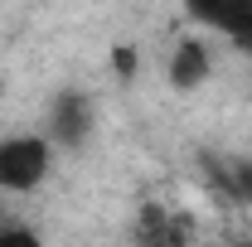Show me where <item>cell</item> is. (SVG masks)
Returning a JSON list of instances; mask_svg holds the SVG:
<instances>
[{"instance_id": "obj_5", "label": "cell", "mask_w": 252, "mask_h": 247, "mask_svg": "<svg viewBox=\"0 0 252 247\" xmlns=\"http://www.w3.org/2000/svg\"><path fill=\"white\" fill-rule=\"evenodd\" d=\"M204 170H209V185L219 189L228 204H243V209L252 204V155H243V160H238V155H233V160H214V155H209Z\"/></svg>"}, {"instance_id": "obj_8", "label": "cell", "mask_w": 252, "mask_h": 247, "mask_svg": "<svg viewBox=\"0 0 252 247\" xmlns=\"http://www.w3.org/2000/svg\"><path fill=\"white\" fill-rule=\"evenodd\" d=\"M117 73H126V78L136 73V54L131 49H117Z\"/></svg>"}, {"instance_id": "obj_2", "label": "cell", "mask_w": 252, "mask_h": 247, "mask_svg": "<svg viewBox=\"0 0 252 247\" xmlns=\"http://www.w3.org/2000/svg\"><path fill=\"white\" fill-rule=\"evenodd\" d=\"M185 10L194 25H209V30L228 34L238 49L252 34V0H185Z\"/></svg>"}, {"instance_id": "obj_4", "label": "cell", "mask_w": 252, "mask_h": 247, "mask_svg": "<svg viewBox=\"0 0 252 247\" xmlns=\"http://www.w3.org/2000/svg\"><path fill=\"white\" fill-rule=\"evenodd\" d=\"M209 44L204 39H180L175 44V54H170V63H165V78H170V88L175 93H194L204 78H209Z\"/></svg>"}, {"instance_id": "obj_9", "label": "cell", "mask_w": 252, "mask_h": 247, "mask_svg": "<svg viewBox=\"0 0 252 247\" xmlns=\"http://www.w3.org/2000/svg\"><path fill=\"white\" fill-rule=\"evenodd\" d=\"M233 247H252V238H243V243H233Z\"/></svg>"}, {"instance_id": "obj_7", "label": "cell", "mask_w": 252, "mask_h": 247, "mask_svg": "<svg viewBox=\"0 0 252 247\" xmlns=\"http://www.w3.org/2000/svg\"><path fill=\"white\" fill-rule=\"evenodd\" d=\"M0 247H44L30 228H0Z\"/></svg>"}, {"instance_id": "obj_3", "label": "cell", "mask_w": 252, "mask_h": 247, "mask_svg": "<svg viewBox=\"0 0 252 247\" xmlns=\"http://www.w3.org/2000/svg\"><path fill=\"white\" fill-rule=\"evenodd\" d=\"M189 238H194V223L175 209L146 204L136 218V247H189Z\"/></svg>"}, {"instance_id": "obj_10", "label": "cell", "mask_w": 252, "mask_h": 247, "mask_svg": "<svg viewBox=\"0 0 252 247\" xmlns=\"http://www.w3.org/2000/svg\"><path fill=\"white\" fill-rule=\"evenodd\" d=\"M243 49H248V54H252V34H248V44H243Z\"/></svg>"}, {"instance_id": "obj_6", "label": "cell", "mask_w": 252, "mask_h": 247, "mask_svg": "<svg viewBox=\"0 0 252 247\" xmlns=\"http://www.w3.org/2000/svg\"><path fill=\"white\" fill-rule=\"evenodd\" d=\"M88 126H93V112H88V102L78 93H63L54 102V112H49V136L59 141V146H78L83 136H88Z\"/></svg>"}, {"instance_id": "obj_1", "label": "cell", "mask_w": 252, "mask_h": 247, "mask_svg": "<svg viewBox=\"0 0 252 247\" xmlns=\"http://www.w3.org/2000/svg\"><path fill=\"white\" fill-rule=\"evenodd\" d=\"M54 151L44 136H5L0 141V189L10 194H30L49 180Z\"/></svg>"}]
</instances>
